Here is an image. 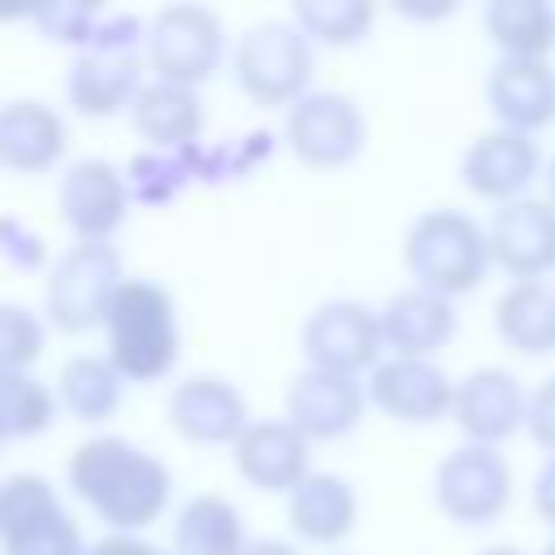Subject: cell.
I'll list each match as a JSON object with an SVG mask.
<instances>
[{"label":"cell","instance_id":"cell-39","mask_svg":"<svg viewBox=\"0 0 555 555\" xmlns=\"http://www.w3.org/2000/svg\"><path fill=\"white\" fill-rule=\"evenodd\" d=\"M481 555H525V551H516V546H490V551H481Z\"/></svg>","mask_w":555,"mask_h":555},{"label":"cell","instance_id":"cell-37","mask_svg":"<svg viewBox=\"0 0 555 555\" xmlns=\"http://www.w3.org/2000/svg\"><path fill=\"white\" fill-rule=\"evenodd\" d=\"M455 4H438V9H429V4H399V13H408V17H447Z\"/></svg>","mask_w":555,"mask_h":555},{"label":"cell","instance_id":"cell-13","mask_svg":"<svg viewBox=\"0 0 555 555\" xmlns=\"http://www.w3.org/2000/svg\"><path fill=\"white\" fill-rule=\"evenodd\" d=\"M451 416H455V425L464 429L468 442L499 447L516 429H525L529 390L520 386L516 373H507L499 364H486V369H473L464 382H455V408H451Z\"/></svg>","mask_w":555,"mask_h":555},{"label":"cell","instance_id":"cell-34","mask_svg":"<svg viewBox=\"0 0 555 555\" xmlns=\"http://www.w3.org/2000/svg\"><path fill=\"white\" fill-rule=\"evenodd\" d=\"M533 512L555 529V455H546L533 473Z\"/></svg>","mask_w":555,"mask_h":555},{"label":"cell","instance_id":"cell-22","mask_svg":"<svg viewBox=\"0 0 555 555\" xmlns=\"http://www.w3.org/2000/svg\"><path fill=\"white\" fill-rule=\"evenodd\" d=\"M65 152V126L48 104L13 100L0 108V165L9 169H48Z\"/></svg>","mask_w":555,"mask_h":555},{"label":"cell","instance_id":"cell-8","mask_svg":"<svg viewBox=\"0 0 555 555\" xmlns=\"http://www.w3.org/2000/svg\"><path fill=\"white\" fill-rule=\"evenodd\" d=\"M221 48H225L221 17L199 4H169L156 13V22L147 30V61H152L156 78L182 82V87L212 78Z\"/></svg>","mask_w":555,"mask_h":555},{"label":"cell","instance_id":"cell-30","mask_svg":"<svg viewBox=\"0 0 555 555\" xmlns=\"http://www.w3.org/2000/svg\"><path fill=\"white\" fill-rule=\"evenodd\" d=\"M65 512L56 490L39 477V473H13L9 481H0V538H17L35 525H43L48 516Z\"/></svg>","mask_w":555,"mask_h":555},{"label":"cell","instance_id":"cell-35","mask_svg":"<svg viewBox=\"0 0 555 555\" xmlns=\"http://www.w3.org/2000/svg\"><path fill=\"white\" fill-rule=\"evenodd\" d=\"M87 555H169V551H160L143 538H130V533H108L95 546H87Z\"/></svg>","mask_w":555,"mask_h":555},{"label":"cell","instance_id":"cell-2","mask_svg":"<svg viewBox=\"0 0 555 555\" xmlns=\"http://www.w3.org/2000/svg\"><path fill=\"white\" fill-rule=\"evenodd\" d=\"M403 264L412 273V286H425L447 299L468 295L494 264L490 234L477 217L460 208H429L403 234Z\"/></svg>","mask_w":555,"mask_h":555},{"label":"cell","instance_id":"cell-19","mask_svg":"<svg viewBox=\"0 0 555 555\" xmlns=\"http://www.w3.org/2000/svg\"><path fill=\"white\" fill-rule=\"evenodd\" d=\"M169 425L191 442H238L247 421V399L225 377H186L173 386Z\"/></svg>","mask_w":555,"mask_h":555},{"label":"cell","instance_id":"cell-18","mask_svg":"<svg viewBox=\"0 0 555 555\" xmlns=\"http://www.w3.org/2000/svg\"><path fill=\"white\" fill-rule=\"evenodd\" d=\"M234 468L269 494H295L308 477V438L291 421H251L234 442Z\"/></svg>","mask_w":555,"mask_h":555},{"label":"cell","instance_id":"cell-24","mask_svg":"<svg viewBox=\"0 0 555 555\" xmlns=\"http://www.w3.org/2000/svg\"><path fill=\"white\" fill-rule=\"evenodd\" d=\"M130 121L139 134H147L152 143L160 147H178V143H191L199 134V100H195V87H182V82H165V78H152L139 87L134 104H130Z\"/></svg>","mask_w":555,"mask_h":555},{"label":"cell","instance_id":"cell-10","mask_svg":"<svg viewBox=\"0 0 555 555\" xmlns=\"http://www.w3.org/2000/svg\"><path fill=\"white\" fill-rule=\"evenodd\" d=\"M542 173H546V156L538 139L520 130H503V126L477 134L460 156V182L477 199H490V204L525 199Z\"/></svg>","mask_w":555,"mask_h":555},{"label":"cell","instance_id":"cell-36","mask_svg":"<svg viewBox=\"0 0 555 555\" xmlns=\"http://www.w3.org/2000/svg\"><path fill=\"white\" fill-rule=\"evenodd\" d=\"M243 555H299V551L286 546V542H278V538H260V542H247Z\"/></svg>","mask_w":555,"mask_h":555},{"label":"cell","instance_id":"cell-29","mask_svg":"<svg viewBox=\"0 0 555 555\" xmlns=\"http://www.w3.org/2000/svg\"><path fill=\"white\" fill-rule=\"evenodd\" d=\"M56 399L30 373H0V438H35L52 425Z\"/></svg>","mask_w":555,"mask_h":555},{"label":"cell","instance_id":"cell-3","mask_svg":"<svg viewBox=\"0 0 555 555\" xmlns=\"http://www.w3.org/2000/svg\"><path fill=\"white\" fill-rule=\"evenodd\" d=\"M108 360L126 382H156L178 360V308L156 282H121L104 312Z\"/></svg>","mask_w":555,"mask_h":555},{"label":"cell","instance_id":"cell-15","mask_svg":"<svg viewBox=\"0 0 555 555\" xmlns=\"http://www.w3.org/2000/svg\"><path fill=\"white\" fill-rule=\"evenodd\" d=\"M61 221L82 238V243H108V234L126 217V186L108 160H74L61 178L56 191Z\"/></svg>","mask_w":555,"mask_h":555},{"label":"cell","instance_id":"cell-40","mask_svg":"<svg viewBox=\"0 0 555 555\" xmlns=\"http://www.w3.org/2000/svg\"><path fill=\"white\" fill-rule=\"evenodd\" d=\"M542 555H555V538H551V542H546V551H542Z\"/></svg>","mask_w":555,"mask_h":555},{"label":"cell","instance_id":"cell-7","mask_svg":"<svg viewBox=\"0 0 555 555\" xmlns=\"http://www.w3.org/2000/svg\"><path fill=\"white\" fill-rule=\"evenodd\" d=\"M304 356L308 369H325V373H373L382 364V317L360 304V299H330L321 304L308 321H304Z\"/></svg>","mask_w":555,"mask_h":555},{"label":"cell","instance_id":"cell-31","mask_svg":"<svg viewBox=\"0 0 555 555\" xmlns=\"http://www.w3.org/2000/svg\"><path fill=\"white\" fill-rule=\"evenodd\" d=\"M43 351V325L22 304H0V373H26Z\"/></svg>","mask_w":555,"mask_h":555},{"label":"cell","instance_id":"cell-5","mask_svg":"<svg viewBox=\"0 0 555 555\" xmlns=\"http://www.w3.org/2000/svg\"><path fill=\"white\" fill-rule=\"evenodd\" d=\"M434 503L455 525H490L512 503V464L499 447L464 442L434 468Z\"/></svg>","mask_w":555,"mask_h":555},{"label":"cell","instance_id":"cell-27","mask_svg":"<svg viewBox=\"0 0 555 555\" xmlns=\"http://www.w3.org/2000/svg\"><path fill=\"white\" fill-rule=\"evenodd\" d=\"M121 382L108 356H74L56 377V399L78 421H104L121 403Z\"/></svg>","mask_w":555,"mask_h":555},{"label":"cell","instance_id":"cell-33","mask_svg":"<svg viewBox=\"0 0 555 555\" xmlns=\"http://www.w3.org/2000/svg\"><path fill=\"white\" fill-rule=\"evenodd\" d=\"M525 429L529 438L555 455V373L546 382H538V390H529V416H525Z\"/></svg>","mask_w":555,"mask_h":555},{"label":"cell","instance_id":"cell-20","mask_svg":"<svg viewBox=\"0 0 555 555\" xmlns=\"http://www.w3.org/2000/svg\"><path fill=\"white\" fill-rule=\"evenodd\" d=\"M494 334L516 356H551L555 351V286L546 278L507 282L494 299Z\"/></svg>","mask_w":555,"mask_h":555},{"label":"cell","instance_id":"cell-17","mask_svg":"<svg viewBox=\"0 0 555 555\" xmlns=\"http://www.w3.org/2000/svg\"><path fill=\"white\" fill-rule=\"evenodd\" d=\"M382 338L403 360H434L455 338V304L425 286H403L382 304Z\"/></svg>","mask_w":555,"mask_h":555},{"label":"cell","instance_id":"cell-11","mask_svg":"<svg viewBox=\"0 0 555 555\" xmlns=\"http://www.w3.org/2000/svg\"><path fill=\"white\" fill-rule=\"evenodd\" d=\"M490 256L512 282L546 278L555 273V204L542 195H525L512 204H499L490 225Z\"/></svg>","mask_w":555,"mask_h":555},{"label":"cell","instance_id":"cell-41","mask_svg":"<svg viewBox=\"0 0 555 555\" xmlns=\"http://www.w3.org/2000/svg\"><path fill=\"white\" fill-rule=\"evenodd\" d=\"M0 442H4V438H0Z\"/></svg>","mask_w":555,"mask_h":555},{"label":"cell","instance_id":"cell-23","mask_svg":"<svg viewBox=\"0 0 555 555\" xmlns=\"http://www.w3.org/2000/svg\"><path fill=\"white\" fill-rule=\"evenodd\" d=\"M486 35L507 61H546L555 48V4L546 0H490Z\"/></svg>","mask_w":555,"mask_h":555},{"label":"cell","instance_id":"cell-26","mask_svg":"<svg viewBox=\"0 0 555 555\" xmlns=\"http://www.w3.org/2000/svg\"><path fill=\"white\" fill-rule=\"evenodd\" d=\"M243 520L230 499L199 494L173 520V555H243Z\"/></svg>","mask_w":555,"mask_h":555},{"label":"cell","instance_id":"cell-9","mask_svg":"<svg viewBox=\"0 0 555 555\" xmlns=\"http://www.w3.org/2000/svg\"><path fill=\"white\" fill-rule=\"evenodd\" d=\"M364 139H369V126L351 95L308 91L286 113V143L304 165H317V169L347 165L360 156Z\"/></svg>","mask_w":555,"mask_h":555},{"label":"cell","instance_id":"cell-21","mask_svg":"<svg viewBox=\"0 0 555 555\" xmlns=\"http://www.w3.org/2000/svg\"><path fill=\"white\" fill-rule=\"evenodd\" d=\"M356 490L338 473H308L304 486L291 494V529L308 542H343L356 529Z\"/></svg>","mask_w":555,"mask_h":555},{"label":"cell","instance_id":"cell-12","mask_svg":"<svg viewBox=\"0 0 555 555\" xmlns=\"http://www.w3.org/2000/svg\"><path fill=\"white\" fill-rule=\"evenodd\" d=\"M364 390H369V403H377L399 425H434L455 408V382L434 360L390 356L369 373Z\"/></svg>","mask_w":555,"mask_h":555},{"label":"cell","instance_id":"cell-6","mask_svg":"<svg viewBox=\"0 0 555 555\" xmlns=\"http://www.w3.org/2000/svg\"><path fill=\"white\" fill-rule=\"evenodd\" d=\"M121 260L108 243H78L69 247L48 278V317L65 334H82L104 325V312L121 286Z\"/></svg>","mask_w":555,"mask_h":555},{"label":"cell","instance_id":"cell-38","mask_svg":"<svg viewBox=\"0 0 555 555\" xmlns=\"http://www.w3.org/2000/svg\"><path fill=\"white\" fill-rule=\"evenodd\" d=\"M542 182H546V199L555 204V156L546 160V173H542Z\"/></svg>","mask_w":555,"mask_h":555},{"label":"cell","instance_id":"cell-32","mask_svg":"<svg viewBox=\"0 0 555 555\" xmlns=\"http://www.w3.org/2000/svg\"><path fill=\"white\" fill-rule=\"evenodd\" d=\"M4 555H87V546H82V533H78L74 516L56 512L43 525L9 538L4 542Z\"/></svg>","mask_w":555,"mask_h":555},{"label":"cell","instance_id":"cell-14","mask_svg":"<svg viewBox=\"0 0 555 555\" xmlns=\"http://www.w3.org/2000/svg\"><path fill=\"white\" fill-rule=\"evenodd\" d=\"M364 403H369V390L360 377L304 369L286 390V421L308 442H330V438H343L360 425Z\"/></svg>","mask_w":555,"mask_h":555},{"label":"cell","instance_id":"cell-25","mask_svg":"<svg viewBox=\"0 0 555 555\" xmlns=\"http://www.w3.org/2000/svg\"><path fill=\"white\" fill-rule=\"evenodd\" d=\"M139 74L126 56H113V52H91V56H78L69 78H65V91H69V104L82 113V117H108L117 113L121 104H134L139 95Z\"/></svg>","mask_w":555,"mask_h":555},{"label":"cell","instance_id":"cell-16","mask_svg":"<svg viewBox=\"0 0 555 555\" xmlns=\"http://www.w3.org/2000/svg\"><path fill=\"white\" fill-rule=\"evenodd\" d=\"M486 104L494 126L538 134L555 121V65L551 61H507L499 56L486 78Z\"/></svg>","mask_w":555,"mask_h":555},{"label":"cell","instance_id":"cell-1","mask_svg":"<svg viewBox=\"0 0 555 555\" xmlns=\"http://www.w3.org/2000/svg\"><path fill=\"white\" fill-rule=\"evenodd\" d=\"M69 486L117 533L152 525L169 503V468L126 438H87L69 455Z\"/></svg>","mask_w":555,"mask_h":555},{"label":"cell","instance_id":"cell-28","mask_svg":"<svg viewBox=\"0 0 555 555\" xmlns=\"http://www.w3.org/2000/svg\"><path fill=\"white\" fill-rule=\"evenodd\" d=\"M377 9L369 0H299L295 4V26L330 48H351L369 35Z\"/></svg>","mask_w":555,"mask_h":555},{"label":"cell","instance_id":"cell-4","mask_svg":"<svg viewBox=\"0 0 555 555\" xmlns=\"http://www.w3.org/2000/svg\"><path fill=\"white\" fill-rule=\"evenodd\" d=\"M234 78L256 104H295L308 95L312 39L295 22H256L234 48Z\"/></svg>","mask_w":555,"mask_h":555}]
</instances>
